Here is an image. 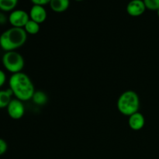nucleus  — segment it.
Wrapping results in <instances>:
<instances>
[{"label":"nucleus","instance_id":"f257e3e1","mask_svg":"<svg viewBox=\"0 0 159 159\" xmlns=\"http://www.w3.org/2000/svg\"><path fill=\"white\" fill-rule=\"evenodd\" d=\"M9 89L16 99L25 102L32 99L35 89L29 76L23 72L12 74L9 80Z\"/></svg>","mask_w":159,"mask_h":159},{"label":"nucleus","instance_id":"f03ea898","mask_svg":"<svg viewBox=\"0 0 159 159\" xmlns=\"http://www.w3.org/2000/svg\"><path fill=\"white\" fill-rule=\"evenodd\" d=\"M27 40V34L23 28L11 27L0 35V47L3 51H12L20 48Z\"/></svg>","mask_w":159,"mask_h":159},{"label":"nucleus","instance_id":"7ed1b4c3","mask_svg":"<svg viewBox=\"0 0 159 159\" xmlns=\"http://www.w3.org/2000/svg\"><path fill=\"white\" fill-rule=\"evenodd\" d=\"M116 106L120 113L124 116H130L138 112L140 108L139 96L136 92L127 90L120 96Z\"/></svg>","mask_w":159,"mask_h":159},{"label":"nucleus","instance_id":"20e7f679","mask_svg":"<svg viewBox=\"0 0 159 159\" xmlns=\"http://www.w3.org/2000/svg\"><path fill=\"white\" fill-rule=\"evenodd\" d=\"M2 62L4 68L12 74L22 72L25 65L23 57L16 51H6L3 54Z\"/></svg>","mask_w":159,"mask_h":159},{"label":"nucleus","instance_id":"39448f33","mask_svg":"<svg viewBox=\"0 0 159 159\" xmlns=\"http://www.w3.org/2000/svg\"><path fill=\"white\" fill-rule=\"evenodd\" d=\"M8 18V20L12 27L18 28H24L25 25L30 20L29 13L22 9H16L12 11Z\"/></svg>","mask_w":159,"mask_h":159},{"label":"nucleus","instance_id":"423d86ee","mask_svg":"<svg viewBox=\"0 0 159 159\" xmlns=\"http://www.w3.org/2000/svg\"><path fill=\"white\" fill-rule=\"evenodd\" d=\"M7 113L12 119H21L25 113V107L23 101L18 99H12L7 107Z\"/></svg>","mask_w":159,"mask_h":159},{"label":"nucleus","instance_id":"0eeeda50","mask_svg":"<svg viewBox=\"0 0 159 159\" xmlns=\"http://www.w3.org/2000/svg\"><path fill=\"white\" fill-rule=\"evenodd\" d=\"M127 12L130 16H140L145 12L146 6L143 0H131L127 4Z\"/></svg>","mask_w":159,"mask_h":159},{"label":"nucleus","instance_id":"6e6552de","mask_svg":"<svg viewBox=\"0 0 159 159\" xmlns=\"http://www.w3.org/2000/svg\"><path fill=\"white\" fill-rule=\"evenodd\" d=\"M29 15L30 20L37 22L39 24L43 23L46 20L47 16H48V13H47L45 8L43 6H37V5H34L31 7Z\"/></svg>","mask_w":159,"mask_h":159},{"label":"nucleus","instance_id":"1a4fd4ad","mask_svg":"<svg viewBox=\"0 0 159 159\" xmlns=\"http://www.w3.org/2000/svg\"><path fill=\"white\" fill-rule=\"evenodd\" d=\"M129 127L133 130H140L144 127L145 119L144 115L140 112L134 113L129 116L128 119Z\"/></svg>","mask_w":159,"mask_h":159},{"label":"nucleus","instance_id":"9d476101","mask_svg":"<svg viewBox=\"0 0 159 159\" xmlns=\"http://www.w3.org/2000/svg\"><path fill=\"white\" fill-rule=\"evenodd\" d=\"M70 0H51L50 7L55 12H64L69 8Z\"/></svg>","mask_w":159,"mask_h":159},{"label":"nucleus","instance_id":"9b49d317","mask_svg":"<svg viewBox=\"0 0 159 159\" xmlns=\"http://www.w3.org/2000/svg\"><path fill=\"white\" fill-rule=\"evenodd\" d=\"M12 96L13 93L9 88L6 90H0V109L7 108L12 100Z\"/></svg>","mask_w":159,"mask_h":159},{"label":"nucleus","instance_id":"f8f14e48","mask_svg":"<svg viewBox=\"0 0 159 159\" xmlns=\"http://www.w3.org/2000/svg\"><path fill=\"white\" fill-rule=\"evenodd\" d=\"M18 0H0V10L3 12H12L16 7Z\"/></svg>","mask_w":159,"mask_h":159},{"label":"nucleus","instance_id":"ddd939ff","mask_svg":"<svg viewBox=\"0 0 159 159\" xmlns=\"http://www.w3.org/2000/svg\"><path fill=\"white\" fill-rule=\"evenodd\" d=\"M23 29L26 31V34H30V35H35V34H38L39 31H40V27L39 23L34 21V20H30L29 21L27 22V23L25 25Z\"/></svg>","mask_w":159,"mask_h":159},{"label":"nucleus","instance_id":"4468645a","mask_svg":"<svg viewBox=\"0 0 159 159\" xmlns=\"http://www.w3.org/2000/svg\"><path fill=\"white\" fill-rule=\"evenodd\" d=\"M32 100L36 105L43 106L48 102V96H47L46 93H43V91L38 90V91H35L32 97Z\"/></svg>","mask_w":159,"mask_h":159},{"label":"nucleus","instance_id":"2eb2a0df","mask_svg":"<svg viewBox=\"0 0 159 159\" xmlns=\"http://www.w3.org/2000/svg\"><path fill=\"white\" fill-rule=\"evenodd\" d=\"M146 9L152 11H157L159 9V0H143Z\"/></svg>","mask_w":159,"mask_h":159},{"label":"nucleus","instance_id":"dca6fc26","mask_svg":"<svg viewBox=\"0 0 159 159\" xmlns=\"http://www.w3.org/2000/svg\"><path fill=\"white\" fill-rule=\"evenodd\" d=\"M8 148V144L5 140L0 138V156L4 155Z\"/></svg>","mask_w":159,"mask_h":159},{"label":"nucleus","instance_id":"f3484780","mask_svg":"<svg viewBox=\"0 0 159 159\" xmlns=\"http://www.w3.org/2000/svg\"><path fill=\"white\" fill-rule=\"evenodd\" d=\"M30 1L34 5L43 6H45V5L50 4V2H51V0H30Z\"/></svg>","mask_w":159,"mask_h":159},{"label":"nucleus","instance_id":"a211bd4d","mask_svg":"<svg viewBox=\"0 0 159 159\" xmlns=\"http://www.w3.org/2000/svg\"><path fill=\"white\" fill-rule=\"evenodd\" d=\"M6 81V75L2 70L0 69V87L2 86Z\"/></svg>","mask_w":159,"mask_h":159},{"label":"nucleus","instance_id":"6ab92c4d","mask_svg":"<svg viewBox=\"0 0 159 159\" xmlns=\"http://www.w3.org/2000/svg\"><path fill=\"white\" fill-rule=\"evenodd\" d=\"M7 20H9V18H7L4 13L0 12V25L5 24L7 22Z\"/></svg>","mask_w":159,"mask_h":159},{"label":"nucleus","instance_id":"aec40b11","mask_svg":"<svg viewBox=\"0 0 159 159\" xmlns=\"http://www.w3.org/2000/svg\"><path fill=\"white\" fill-rule=\"evenodd\" d=\"M157 14H158V18H159V9H158V10H157Z\"/></svg>","mask_w":159,"mask_h":159},{"label":"nucleus","instance_id":"412c9836","mask_svg":"<svg viewBox=\"0 0 159 159\" xmlns=\"http://www.w3.org/2000/svg\"><path fill=\"white\" fill-rule=\"evenodd\" d=\"M75 1H77V2H81V1H83V0H75Z\"/></svg>","mask_w":159,"mask_h":159}]
</instances>
